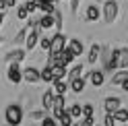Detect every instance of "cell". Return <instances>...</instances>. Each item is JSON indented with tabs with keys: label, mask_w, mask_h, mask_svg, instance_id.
Here are the masks:
<instances>
[{
	"label": "cell",
	"mask_w": 128,
	"mask_h": 126,
	"mask_svg": "<svg viewBox=\"0 0 128 126\" xmlns=\"http://www.w3.org/2000/svg\"><path fill=\"white\" fill-rule=\"evenodd\" d=\"M116 68H128V50L120 48L112 52V58L106 62V70H116Z\"/></svg>",
	"instance_id": "1"
},
{
	"label": "cell",
	"mask_w": 128,
	"mask_h": 126,
	"mask_svg": "<svg viewBox=\"0 0 128 126\" xmlns=\"http://www.w3.org/2000/svg\"><path fill=\"white\" fill-rule=\"evenodd\" d=\"M23 120V112H21V108L19 106H14L10 104L8 108H6V122H8L10 126H19Z\"/></svg>",
	"instance_id": "2"
},
{
	"label": "cell",
	"mask_w": 128,
	"mask_h": 126,
	"mask_svg": "<svg viewBox=\"0 0 128 126\" xmlns=\"http://www.w3.org/2000/svg\"><path fill=\"white\" fill-rule=\"evenodd\" d=\"M64 46H66V37H64L62 31H58L54 37H50V50H48V54H54V56H56Z\"/></svg>",
	"instance_id": "3"
},
{
	"label": "cell",
	"mask_w": 128,
	"mask_h": 126,
	"mask_svg": "<svg viewBox=\"0 0 128 126\" xmlns=\"http://www.w3.org/2000/svg\"><path fill=\"white\" fill-rule=\"evenodd\" d=\"M103 17H106V23H114L118 17V2L116 0H108L103 4Z\"/></svg>",
	"instance_id": "4"
},
{
	"label": "cell",
	"mask_w": 128,
	"mask_h": 126,
	"mask_svg": "<svg viewBox=\"0 0 128 126\" xmlns=\"http://www.w3.org/2000/svg\"><path fill=\"white\" fill-rule=\"evenodd\" d=\"M74 58H76V56L70 52V48H66V46H64V48H62L58 54H56V64H64V66H68Z\"/></svg>",
	"instance_id": "5"
},
{
	"label": "cell",
	"mask_w": 128,
	"mask_h": 126,
	"mask_svg": "<svg viewBox=\"0 0 128 126\" xmlns=\"http://www.w3.org/2000/svg\"><path fill=\"white\" fill-rule=\"evenodd\" d=\"M6 76H8V81L14 83V85L23 81V76H21V68H19V62H10V64H8V72H6Z\"/></svg>",
	"instance_id": "6"
},
{
	"label": "cell",
	"mask_w": 128,
	"mask_h": 126,
	"mask_svg": "<svg viewBox=\"0 0 128 126\" xmlns=\"http://www.w3.org/2000/svg\"><path fill=\"white\" fill-rule=\"evenodd\" d=\"M21 76L25 78L27 83H37L39 81V70L35 66H27L25 70H21Z\"/></svg>",
	"instance_id": "7"
},
{
	"label": "cell",
	"mask_w": 128,
	"mask_h": 126,
	"mask_svg": "<svg viewBox=\"0 0 128 126\" xmlns=\"http://www.w3.org/2000/svg\"><path fill=\"white\" fill-rule=\"evenodd\" d=\"M120 106H122V99H120V97H108L106 101H103L106 114H112V112H114V110H118Z\"/></svg>",
	"instance_id": "8"
},
{
	"label": "cell",
	"mask_w": 128,
	"mask_h": 126,
	"mask_svg": "<svg viewBox=\"0 0 128 126\" xmlns=\"http://www.w3.org/2000/svg\"><path fill=\"white\" fill-rule=\"evenodd\" d=\"M52 83H54V93L56 95H66L68 83L64 81V78H52Z\"/></svg>",
	"instance_id": "9"
},
{
	"label": "cell",
	"mask_w": 128,
	"mask_h": 126,
	"mask_svg": "<svg viewBox=\"0 0 128 126\" xmlns=\"http://www.w3.org/2000/svg\"><path fill=\"white\" fill-rule=\"evenodd\" d=\"M35 8H39L44 14H52L54 12V2H50V0H35Z\"/></svg>",
	"instance_id": "10"
},
{
	"label": "cell",
	"mask_w": 128,
	"mask_h": 126,
	"mask_svg": "<svg viewBox=\"0 0 128 126\" xmlns=\"http://www.w3.org/2000/svg\"><path fill=\"white\" fill-rule=\"evenodd\" d=\"M70 89H72L74 93H83L85 89V76H74V78H70V85H68Z\"/></svg>",
	"instance_id": "11"
},
{
	"label": "cell",
	"mask_w": 128,
	"mask_h": 126,
	"mask_svg": "<svg viewBox=\"0 0 128 126\" xmlns=\"http://www.w3.org/2000/svg\"><path fill=\"white\" fill-rule=\"evenodd\" d=\"M54 25V14H44L42 19H37V27L42 29V31H46V29H50Z\"/></svg>",
	"instance_id": "12"
},
{
	"label": "cell",
	"mask_w": 128,
	"mask_h": 126,
	"mask_svg": "<svg viewBox=\"0 0 128 126\" xmlns=\"http://www.w3.org/2000/svg\"><path fill=\"white\" fill-rule=\"evenodd\" d=\"M112 116H114L116 122H128V110H126L124 106H120L118 110H114V112H112Z\"/></svg>",
	"instance_id": "13"
},
{
	"label": "cell",
	"mask_w": 128,
	"mask_h": 126,
	"mask_svg": "<svg viewBox=\"0 0 128 126\" xmlns=\"http://www.w3.org/2000/svg\"><path fill=\"white\" fill-rule=\"evenodd\" d=\"M89 78H91L93 87H101V85H103V81H106V78H103V72H101V70H93V72L89 74Z\"/></svg>",
	"instance_id": "14"
},
{
	"label": "cell",
	"mask_w": 128,
	"mask_h": 126,
	"mask_svg": "<svg viewBox=\"0 0 128 126\" xmlns=\"http://www.w3.org/2000/svg\"><path fill=\"white\" fill-rule=\"evenodd\" d=\"M68 48H70V52H72L74 56H81V54H83V50H85L81 39H70V46H68Z\"/></svg>",
	"instance_id": "15"
},
{
	"label": "cell",
	"mask_w": 128,
	"mask_h": 126,
	"mask_svg": "<svg viewBox=\"0 0 128 126\" xmlns=\"http://www.w3.org/2000/svg\"><path fill=\"white\" fill-rule=\"evenodd\" d=\"M54 95H56V93H54L52 89H46V93L42 95V106H44L46 110L52 108V99H54Z\"/></svg>",
	"instance_id": "16"
},
{
	"label": "cell",
	"mask_w": 128,
	"mask_h": 126,
	"mask_svg": "<svg viewBox=\"0 0 128 126\" xmlns=\"http://www.w3.org/2000/svg\"><path fill=\"white\" fill-rule=\"evenodd\" d=\"M50 70H52V76L54 78H64V76H66V66H64V64H54Z\"/></svg>",
	"instance_id": "17"
},
{
	"label": "cell",
	"mask_w": 128,
	"mask_h": 126,
	"mask_svg": "<svg viewBox=\"0 0 128 126\" xmlns=\"http://www.w3.org/2000/svg\"><path fill=\"white\" fill-rule=\"evenodd\" d=\"M99 19V8L95 4H91V6H87V21L89 23H95Z\"/></svg>",
	"instance_id": "18"
},
{
	"label": "cell",
	"mask_w": 128,
	"mask_h": 126,
	"mask_svg": "<svg viewBox=\"0 0 128 126\" xmlns=\"http://www.w3.org/2000/svg\"><path fill=\"white\" fill-rule=\"evenodd\" d=\"M99 54H101V46L99 44H93L91 50H89V62H91V64L95 60H99Z\"/></svg>",
	"instance_id": "19"
},
{
	"label": "cell",
	"mask_w": 128,
	"mask_h": 126,
	"mask_svg": "<svg viewBox=\"0 0 128 126\" xmlns=\"http://www.w3.org/2000/svg\"><path fill=\"white\" fill-rule=\"evenodd\" d=\"M124 78H128V72H126V68H120V72L112 76V85H120Z\"/></svg>",
	"instance_id": "20"
},
{
	"label": "cell",
	"mask_w": 128,
	"mask_h": 126,
	"mask_svg": "<svg viewBox=\"0 0 128 126\" xmlns=\"http://www.w3.org/2000/svg\"><path fill=\"white\" fill-rule=\"evenodd\" d=\"M58 122H60L62 126H70V124H72L74 120H72V116H70V114L66 112V110H64V112H62V114L58 116Z\"/></svg>",
	"instance_id": "21"
},
{
	"label": "cell",
	"mask_w": 128,
	"mask_h": 126,
	"mask_svg": "<svg viewBox=\"0 0 128 126\" xmlns=\"http://www.w3.org/2000/svg\"><path fill=\"white\" fill-rule=\"evenodd\" d=\"M23 58H25V50H12L8 54V60L10 62H21Z\"/></svg>",
	"instance_id": "22"
},
{
	"label": "cell",
	"mask_w": 128,
	"mask_h": 126,
	"mask_svg": "<svg viewBox=\"0 0 128 126\" xmlns=\"http://www.w3.org/2000/svg\"><path fill=\"white\" fill-rule=\"evenodd\" d=\"M52 70L48 68V66H44V70H39V81H44V83H52Z\"/></svg>",
	"instance_id": "23"
},
{
	"label": "cell",
	"mask_w": 128,
	"mask_h": 126,
	"mask_svg": "<svg viewBox=\"0 0 128 126\" xmlns=\"http://www.w3.org/2000/svg\"><path fill=\"white\" fill-rule=\"evenodd\" d=\"M66 112H68L70 116H72V120H76V118H81V116H83V110H81V106H78V104L70 106V108L66 110Z\"/></svg>",
	"instance_id": "24"
},
{
	"label": "cell",
	"mask_w": 128,
	"mask_h": 126,
	"mask_svg": "<svg viewBox=\"0 0 128 126\" xmlns=\"http://www.w3.org/2000/svg\"><path fill=\"white\" fill-rule=\"evenodd\" d=\"M81 72H83V64H76V66H72L70 70H66V74H68V78H74V76H81Z\"/></svg>",
	"instance_id": "25"
},
{
	"label": "cell",
	"mask_w": 128,
	"mask_h": 126,
	"mask_svg": "<svg viewBox=\"0 0 128 126\" xmlns=\"http://www.w3.org/2000/svg\"><path fill=\"white\" fill-rule=\"evenodd\" d=\"M27 17H29L27 6H25V4H23V6H19V8H17V19H19V21H25Z\"/></svg>",
	"instance_id": "26"
},
{
	"label": "cell",
	"mask_w": 128,
	"mask_h": 126,
	"mask_svg": "<svg viewBox=\"0 0 128 126\" xmlns=\"http://www.w3.org/2000/svg\"><path fill=\"white\" fill-rule=\"evenodd\" d=\"M42 126H58V120H56V118H50V116H44L42 118Z\"/></svg>",
	"instance_id": "27"
},
{
	"label": "cell",
	"mask_w": 128,
	"mask_h": 126,
	"mask_svg": "<svg viewBox=\"0 0 128 126\" xmlns=\"http://www.w3.org/2000/svg\"><path fill=\"white\" fill-rule=\"evenodd\" d=\"M37 44L42 46V50H44V52H48V50H50V37H42V35H39Z\"/></svg>",
	"instance_id": "28"
},
{
	"label": "cell",
	"mask_w": 128,
	"mask_h": 126,
	"mask_svg": "<svg viewBox=\"0 0 128 126\" xmlns=\"http://www.w3.org/2000/svg\"><path fill=\"white\" fill-rule=\"evenodd\" d=\"M81 110H83V116H95V108H93L91 104H85V106H81Z\"/></svg>",
	"instance_id": "29"
},
{
	"label": "cell",
	"mask_w": 128,
	"mask_h": 126,
	"mask_svg": "<svg viewBox=\"0 0 128 126\" xmlns=\"http://www.w3.org/2000/svg\"><path fill=\"white\" fill-rule=\"evenodd\" d=\"M103 126H116V120L112 114H106V120H103Z\"/></svg>",
	"instance_id": "30"
},
{
	"label": "cell",
	"mask_w": 128,
	"mask_h": 126,
	"mask_svg": "<svg viewBox=\"0 0 128 126\" xmlns=\"http://www.w3.org/2000/svg\"><path fill=\"white\" fill-rule=\"evenodd\" d=\"M83 124H85V126H93V124H95V116H85Z\"/></svg>",
	"instance_id": "31"
},
{
	"label": "cell",
	"mask_w": 128,
	"mask_h": 126,
	"mask_svg": "<svg viewBox=\"0 0 128 126\" xmlns=\"http://www.w3.org/2000/svg\"><path fill=\"white\" fill-rule=\"evenodd\" d=\"M25 35H27V29H23L21 33H19L17 37H14V42H17V44H21V42H25Z\"/></svg>",
	"instance_id": "32"
},
{
	"label": "cell",
	"mask_w": 128,
	"mask_h": 126,
	"mask_svg": "<svg viewBox=\"0 0 128 126\" xmlns=\"http://www.w3.org/2000/svg\"><path fill=\"white\" fill-rule=\"evenodd\" d=\"M2 21H4V14H2V12H0V25H2Z\"/></svg>",
	"instance_id": "33"
},
{
	"label": "cell",
	"mask_w": 128,
	"mask_h": 126,
	"mask_svg": "<svg viewBox=\"0 0 128 126\" xmlns=\"http://www.w3.org/2000/svg\"><path fill=\"white\" fill-rule=\"evenodd\" d=\"M70 126H78V122H72V124H70Z\"/></svg>",
	"instance_id": "34"
},
{
	"label": "cell",
	"mask_w": 128,
	"mask_h": 126,
	"mask_svg": "<svg viewBox=\"0 0 128 126\" xmlns=\"http://www.w3.org/2000/svg\"><path fill=\"white\" fill-rule=\"evenodd\" d=\"M78 126H85V124H83V122H78Z\"/></svg>",
	"instance_id": "35"
},
{
	"label": "cell",
	"mask_w": 128,
	"mask_h": 126,
	"mask_svg": "<svg viewBox=\"0 0 128 126\" xmlns=\"http://www.w3.org/2000/svg\"><path fill=\"white\" fill-rule=\"evenodd\" d=\"M50 2H58V0H50Z\"/></svg>",
	"instance_id": "36"
},
{
	"label": "cell",
	"mask_w": 128,
	"mask_h": 126,
	"mask_svg": "<svg viewBox=\"0 0 128 126\" xmlns=\"http://www.w3.org/2000/svg\"><path fill=\"white\" fill-rule=\"evenodd\" d=\"M0 42H2V37H0Z\"/></svg>",
	"instance_id": "37"
},
{
	"label": "cell",
	"mask_w": 128,
	"mask_h": 126,
	"mask_svg": "<svg viewBox=\"0 0 128 126\" xmlns=\"http://www.w3.org/2000/svg\"><path fill=\"white\" fill-rule=\"evenodd\" d=\"M93 126H97V124H93Z\"/></svg>",
	"instance_id": "38"
}]
</instances>
